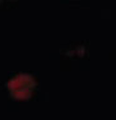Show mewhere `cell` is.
Here are the masks:
<instances>
[{
    "mask_svg": "<svg viewBox=\"0 0 116 120\" xmlns=\"http://www.w3.org/2000/svg\"><path fill=\"white\" fill-rule=\"evenodd\" d=\"M36 86V81L28 74L15 75L8 83V89L13 98L15 99H27L31 97L34 89Z\"/></svg>",
    "mask_w": 116,
    "mask_h": 120,
    "instance_id": "obj_1",
    "label": "cell"
}]
</instances>
